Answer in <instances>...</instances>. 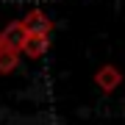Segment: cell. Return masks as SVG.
<instances>
[{
	"instance_id": "6da1fadb",
	"label": "cell",
	"mask_w": 125,
	"mask_h": 125,
	"mask_svg": "<svg viewBox=\"0 0 125 125\" xmlns=\"http://www.w3.org/2000/svg\"><path fill=\"white\" fill-rule=\"evenodd\" d=\"M20 22H22L28 36H50V31H53V20H50L42 9H31Z\"/></svg>"
},
{
	"instance_id": "3957f363",
	"label": "cell",
	"mask_w": 125,
	"mask_h": 125,
	"mask_svg": "<svg viewBox=\"0 0 125 125\" xmlns=\"http://www.w3.org/2000/svg\"><path fill=\"white\" fill-rule=\"evenodd\" d=\"M25 39H28V33H25V28H22V22H20V20H11V22L0 31V47L17 50V53L22 50Z\"/></svg>"
},
{
	"instance_id": "277c9868",
	"label": "cell",
	"mask_w": 125,
	"mask_h": 125,
	"mask_svg": "<svg viewBox=\"0 0 125 125\" xmlns=\"http://www.w3.org/2000/svg\"><path fill=\"white\" fill-rule=\"evenodd\" d=\"M47 47H50V36H28L20 53H25L28 58H42L47 53Z\"/></svg>"
},
{
	"instance_id": "7a4b0ae2",
	"label": "cell",
	"mask_w": 125,
	"mask_h": 125,
	"mask_svg": "<svg viewBox=\"0 0 125 125\" xmlns=\"http://www.w3.org/2000/svg\"><path fill=\"white\" fill-rule=\"evenodd\" d=\"M120 83H122V72H120L117 64H103V67H97V72H94V86L100 92L111 94Z\"/></svg>"
},
{
	"instance_id": "5b68a950",
	"label": "cell",
	"mask_w": 125,
	"mask_h": 125,
	"mask_svg": "<svg viewBox=\"0 0 125 125\" xmlns=\"http://www.w3.org/2000/svg\"><path fill=\"white\" fill-rule=\"evenodd\" d=\"M20 67V53L9 47H0V75H9Z\"/></svg>"
}]
</instances>
